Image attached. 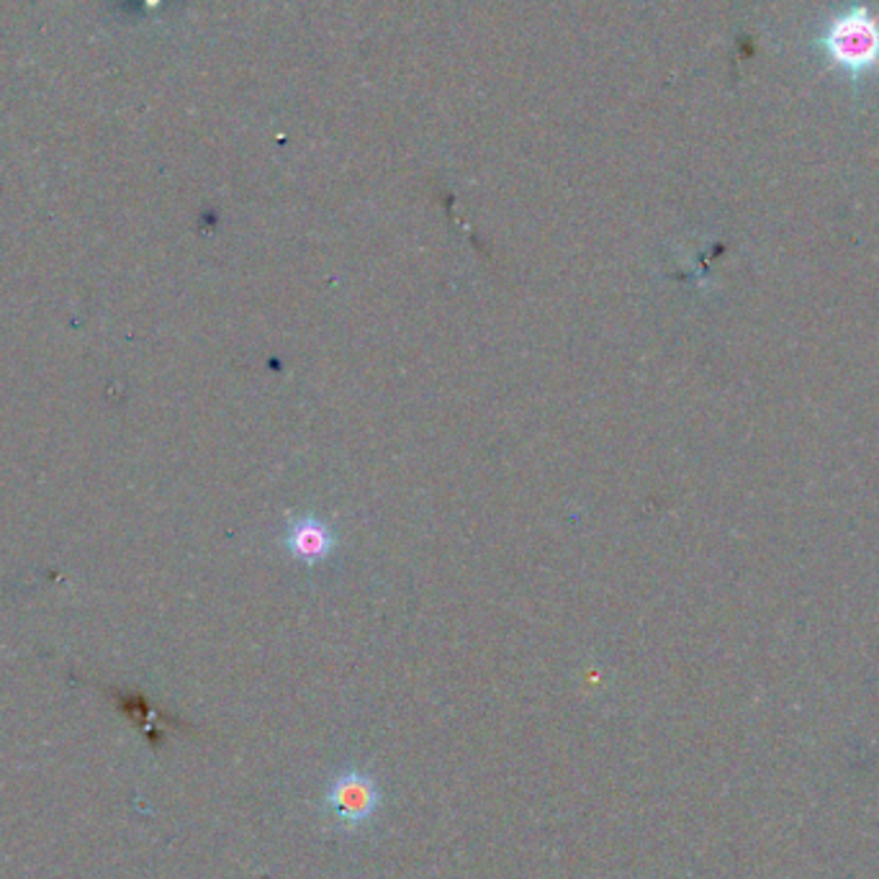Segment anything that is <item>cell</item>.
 <instances>
[{
  "label": "cell",
  "instance_id": "cell-1",
  "mask_svg": "<svg viewBox=\"0 0 879 879\" xmlns=\"http://www.w3.org/2000/svg\"><path fill=\"white\" fill-rule=\"evenodd\" d=\"M820 45L833 65L852 75L867 73L879 62V21L864 5H854L828 21Z\"/></svg>",
  "mask_w": 879,
  "mask_h": 879
},
{
  "label": "cell",
  "instance_id": "cell-2",
  "mask_svg": "<svg viewBox=\"0 0 879 879\" xmlns=\"http://www.w3.org/2000/svg\"><path fill=\"white\" fill-rule=\"evenodd\" d=\"M327 807L339 824H366L368 818H373L375 807H379V787H375L371 777L360 775V771H347V775H339L330 784Z\"/></svg>",
  "mask_w": 879,
  "mask_h": 879
},
{
  "label": "cell",
  "instance_id": "cell-3",
  "mask_svg": "<svg viewBox=\"0 0 879 879\" xmlns=\"http://www.w3.org/2000/svg\"><path fill=\"white\" fill-rule=\"evenodd\" d=\"M290 545H294V550L304 558H322L324 553L330 550L332 543L327 530L319 528L317 522H301L294 528Z\"/></svg>",
  "mask_w": 879,
  "mask_h": 879
}]
</instances>
